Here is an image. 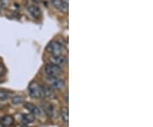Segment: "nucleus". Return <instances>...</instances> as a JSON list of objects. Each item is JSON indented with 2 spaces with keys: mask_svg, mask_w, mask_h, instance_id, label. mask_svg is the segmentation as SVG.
<instances>
[{
  "mask_svg": "<svg viewBox=\"0 0 153 127\" xmlns=\"http://www.w3.org/2000/svg\"><path fill=\"white\" fill-rule=\"evenodd\" d=\"M64 50V45L59 41H51L46 47V50L53 56L62 55Z\"/></svg>",
  "mask_w": 153,
  "mask_h": 127,
  "instance_id": "f257e3e1",
  "label": "nucleus"
},
{
  "mask_svg": "<svg viewBox=\"0 0 153 127\" xmlns=\"http://www.w3.org/2000/svg\"><path fill=\"white\" fill-rule=\"evenodd\" d=\"M28 90H29V95L33 98H42L44 96V90H43V86L38 82L33 81L30 83L28 86Z\"/></svg>",
  "mask_w": 153,
  "mask_h": 127,
  "instance_id": "f03ea898",
  "label": "nucleus"
},
{
  "mask_svg": "<svg viewBox=\"0 0 153 127\" xmlns=\"http://www.w3.org/2000/svg\"><path fill=\"white\" fill-rule=\"evenodd\" d=\"M45 72L47 73L48 76L51 77H58L62 73V69L60 66H58L49 62L48 64H46L45 66Z\"/></svg>",
  "mask_w": 153,
  "mask_h": 127,
  "instance_id": "7ed1b4c3",
  "label": "nucleus"
},
{
  "mask_svg": "<svg viewBox=\"0 0 153 127\" xmlns=\"http://www.w3.org/2000/svg\"><path fill=\"white\" fill-rule=\"evenodd\" d=\"M47 80L51 84V88L56 89V90H61L65 87V81L58 77H51L47 76Z\"/></svg>",
  "mask_w": 153,
  "mask_h": 127,
  "instance_id": "20e7f679",
  "label": "nucleus"
},
{
  "mask_svg": "<svg viewBox=\"0 0 153 127\" xmlns=\"http://www.w3.org/2000/svg\"><path fill=\"white\" fill-rule=\"evenodd\" d=\"M50 62L51 63H53V64H55L56 66H65L66 64V62H67V58H66V56L63 55H55V56H52L51 58H50Z\"/></svg>",
  "mask_w": 153,
  "mask_h": 127,
  "instance_id": "39448f33",
  "label": "nucleus"
},
{
  "mask_svg": "<svg viewBox=\"0 0 153 127\" xmlns=\"http://www.w3.org/2000/svg\"><path fill=\"white\" fill-rule=\"evenodd\" d=\"M25 108L27 109L32 114H33L34 116H40L41 115V111L38 108V107L36 105H34L33 103H31V102H27L25 103Z\"/></svg>",
  "mask_w": 153,
  "mask_h": 127,
  "instance_id": "423d86ee",
  "label": "nucleus"
},
{
  "mask_svg": "<svg viewBox=\"0 0 153 127\" xmlns=\"http://www.w3.org/2000/svg\"><path fill=\"white\" fill-rule=\"evenodd\" d=\"M14 122H15V120L11 115H5V116L3 117L0 120L1 125L4 127L11 126L14 124Z\"/></svg>",
  "mask_w": 153,
  "mask_h": 127,
  "instance_id": "0eeeda50",
  "label": "nucleus"
},
{
  "mask_svg": "<svg viewBox=\"0 0 153 127\" xmlns=\"http://www.w3.org/2000/svg\"><path fill=\"white\" fill-rule=\"evenodd\" d=\"M43 108H44L45 114L49 117H52L54 115V112H55V108L54 106L50 104L49 102H44L43 104Z\"/></svg>",
  "mask_w": 153,
  "mask_h": 127,
  "instance_id": "6e6552de",
  "label": "nucleus"
},
{
  "mask_svg": "<svg viewBox=\"0 0 153 127\" xmlns=\"http://www.w3.org/2000/svg\"><path fill=\"white\" fill-rule=\"evenodd\" d=\"M28 11L34 18H38L41 16V10L38 8V6L32 5L28 7Z\"/></svg>",
  "mask_w": 153,
  "mask_h": 127,
  "instance_id": "1a4fd4ad",
  "label": "nucleus"
},
{
  "mask_svg": "<svg viewBox=\"0 0 153 127\" xmlns=\"http://www.w3.org/2000/svg\"><path fill=\"white\" fill-rule=\"evenodd\" d=\"M35 120V116L32 114H24L22 115V120L24 124H31Z\"/></svg>",
  "mask_w": 153,
  "mask_h": 127,
  "instance_id": "9d476101",
  "label": "nucleus"
},
{
  "mask_svg": "<svg viewBox=\"0 0 153 127\" xmlns=\"http://www.w3.org/2000/svg\"><path fill=\"white\" fill-rule=\"evenodd\" d=\"M60 114H61V118H62L63 122L66 125H68V120H69V112H68V108H63L61 109Z\"/></svg>",
  "mask_w": 153,
  "mask_h": 127,
  "instance_id": "9b49d317",
  "label": "nucleus"
},
{
  "mask_svg": "<svg viewBox=\"0 0 153 127\" xmlns=\"http://www.w3.org/2000/svg\"><path fill=\"white\" fill-rule=\"evenodd\" d=\"M43 90H44V96L46 97H52L54 96V91L53 89L50 86H43Z\"/></svg>",
  "mask_w": 153,
  "mask_h": 127,
  "instance_id": "f8f14e48",
  "label": "nucleus"
},
{
  "mask_svg": "<svg viewBox=\"0 0 153 127\" xmlns=\"http://www.w3.org/2000/svg\"><path fill=\"white\" fill-rule=\"evenodd\" d=\"M10 97V92L5 90H0V100L4 101V100L8 99Z\"/></svg>",
  "mask_w": 153,
  "mask_h": 127,
  "instance_id": "ddd939ff",
  "label": "nucleus"
},
{
  "mask_svg": "<svg viewBox=\"0 0 153 127\" xmlns=\"http://www.w3.org/2000/svg\"><path fill=\"white\" fill-rule=\"evenodd\" d=\"M11 102H12V103H14V104H21L22 102H23V98H22L21 96H14V97H12L11 98Z\"/></svg>",
  "mask_w": 153,
  "mask_h": 127,
  "instance_id": "4468645a",
  "label": "nucleus"
},
{
  "mask_svg": "<svg viewBox=\"0 0 153 127\" xmlns=\"http://www.w3.org/2000/svg\"><path fill=\"white\" fill-rule=\"evenodd\" d=\"M60 10L64 13L68 12V0H62V4L60 7Z\"/></svg>",
  "mask_w": 153,
  "mask_h": 127,
  "instance_id": "2eb2a0df",
  "label": "nucleus"
},
{
  "mask_svg": "<svg viewBox=\"0 0 153 127\" xmlns=\"http://www.w3.org/2000/svg\"><path fill=\"white\" fill-rule=\"evenodd\" d=\"M51 4H53V6L58 9V10H60V7H61V4H62V0H51Z\"/></svg>",
  "mask_w": 153,
  "mask_h": 127,
  "instance_id": "dca6fc26",
  "label": "nucleus"
},
{
  "mask_svg": "<svg viewBox=\"0 0 153 127\" xmlns=\"http://www.w3.org/2000/svg\"><path fill=\"white\" fill-rule=\"evenodd\" d=\"M5 72V67H4V65L2 63V62H0V77H2V75Z\"/></svg>",
  "mask_w": 153,
  "mask_h": 127,
  "instance_id": "f3484780",
  "label": "nucleus"
},
{
  "mask_svg": "<svg viewBox=\"0 0 153 127\" xmlns=\"http://www.w3.org/2000/svg\"><path fill=\"white\" fill-rule=\"evenodd\" d=\"M32 1H33V2H37L38 0H32Z\"/></svg>",
  "mask_w": 153,
  "mask_h": 127,
  "instance_id": "a211bd4d",
  "label": "nucleus"
}]
</instances>
